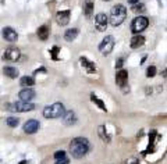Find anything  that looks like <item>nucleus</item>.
<instances>
[{
    "label": "nucleus",
    "mask_w": 167,
    "mask_h": 164,
    "mask_svg": "<svg viewBox=\"0 0 167 164\" xmlns=\"http://www.w3.org/2000/svg\"><path fill=\"white\" fill-rule=\"evenodd\" d=\"M91 149V145H89V140L86 138H74L70 143V153L74 158H81L86 155Z\"/></svg>",
    "instance_id": "1"
},
{
    "label": "nucleus",
    "mask_w": 167,
    "mask_h": 164,
    "mask_svg": "<svg viewBox=\"0 0 167 164\" xmlns=\"http://www.w3.org/2000/svg\"><path fill=\"white\" fill-rule=\"evenodd\" d=\"M125 17H127V9L123 4H116L112 7V11H110V17H109V22L113 27H119L124 22Z\"/></svg>",
    "instance_id": "2"
},
{
    "label": "nucleus",
    "mask_w": 167,
    "mask_h": 164,
    "mask_svg": "<svg viewBox=\"0 0 167 164\" xmlns=\"http://www.w3.org/2000/svg\"><path fill=\"white\" fill-rule=\"evenodd\" d=\"M64 114H66V109H64L63 103H53L43 109L45 118H59V117H63Z\"/></svg>",
    "instance_id": "3"
},
{
    "label": "nucleus",
    "mask_w": 167,
    "mask_h": 164,
    "mask_svg": "<svg viewBox=\"0 0 167 164\" xmlns=\"http://www.w3.org/2000/svg\"><path fill=\"white\" fill-rule=\"evenodd\" d=\"M148 25H149V20L146 18V17H143V15L135 17V18L132 20V22H131V32L139 35V32L145 31L146 28H148Z\"/></svg>",
    "instance_id": "4"
},
{
    "label": "nucleus",
    "mask_w": 167,
    "mask_h": 164,
    "mask_svg": "<svg viewBox=\"0 0 167 164\" xmlns=\"http://www.w3.org/2000/svg\"><path fill=\"white\" fill-rule=\"evenodd\" d=\"M113 49H114V38L112 35H106L99 45V52L103 56H107L113 52Z\"/></svg>",
    "instance_id": "5"
},
{
    "label": "nucleus",
    "mask_w": 167,
    "mask_h": 164,
    "mask_svg": "<svg viewBox=\"0 0 167 164\" xmlns=\"http://www.w3.org/2000/svg\"><path fill=\"white\" fill-rule=\"evenodd\" d=\"M7 107H10L9 110L11 111H18V113H25V111H32L35 110V104L27 103V102H15L13 104H7Z\"/></svg>",
    "instance_id": "6"
},
{
    "label": "nucleus",
    "mask_w": 167,
    "mask_h": 164,
    "mask_svg": "<svg viewBox=\"0 0 167 164\" xmlns=\"http://www.w3.org/2000/svg\"><path fill=\"white\" fill-rule=\"evenodd\" d=\"M107 24H109V18H107V15L103 14V13H99V14L95 15V27L99 32H103L106 31L107 28Z\"/></svg>",
    "instance_id": "7"
},
{
    "label": "nucleus",
    "mask_w": 167,
    "mask_h": 164,
    "mask_svg": "<svg viewBox=\"0 0 167 164\" xmlns=\"http://www.w3.org/2000/svg\"><path fill=\"white\" fill-rule=\"evenodd\" d=\"M35 96H36V93H35V91H33L32 88H24L18 93L20 100H21V102H27V103H31V100L35 99Z\"/></svg>",
    "instance_id": "8"
},
{
    "label": "nucleus",
    "mask_w": 167,
    "mask_h": 164,
    "mask_svg": "<svg viewBox=\"0 0 167 164\" xmlns=\"http://www.w3.org/2000/svg\"><path fill=\"white\" fill-rule=\"evenodd\" d=\"M39 121L38 120H35V118H31V120H28L27 122L24 124V132L25 134H35L38 129H39Z\"/></svg>",
    "instance_id": "9"
},
{
    "label": "nucleus",
    "mask_w": 167,
    "mask_h": 164,
    "mask_svg": "<svg viewBox=\"0 0 167 164\" xmlns=\"http://www.w3.org/2000/svg\"><path fill=\"white\" fill-rule=\"evenodd\" d=\"M21 57V52L17 47H7L4 50V58L9 61H17Z\"/></svg>",
    "instance_id": "10"
},
{
    "label": "nucleus",
    "mask_w": 167,
    "mask_h": 164,
    "mask_svg": "<svg viewBox=\"0 0 167 164\" xmlns=\"http://www.w3.org/2000/svg\"><path fill=\"white\" fill-rule=\"evenodd\" d=\"M116 82L121 89H124L128 85V73L125 70H120L116 75Z\"/></svg>",
    "instance_id": "11"
},
{
    "label": "nucleus",
    "mask_w": 167,
    "mask_h": 164,
    "mask_svg": "<svg viewBox=\"0 0 167 164\" xmlns=\"http://www.w3.org/2000/svg\"><path fill=\"white\" fill-rule=\"evenodd\" d=\"M70 15H71V11L70 10H64V11H59L57 15H56V20H57V24L64 27L70 22Z\"/></svg>",
    "instance_id": "12"
},
{
    "label": "nucleus",
    "mask_w": 167,
    "mask_h": 164,
    "mask_svg": "<svg viewBox=\"0 0 167 164\" xmlns=\"http://www.w3.org/2000/svg\"><path fill=\"white\" fill-rule=\"evenodd\" d=\"M79 63H81L82 68H85L86 70V73L88 74H95L96 73V65H95V63L89 61L86 57H79Z\"/></svg>",
    "instance_id": "13"
},
{
    "label": "nucleus",
    "mask_w": 167,
    "mask_h": 164,
    "mask_svg": "<svg viewBox=\"0 0 167 164\" xmlns=\"http://www.w3.org/2000/svg\"><path fill=\"white\" fill-rule=\"evenodd\" d=\"M3 36H4V39L7 40V42H15L17 40V38H18V35H17V32H15L13 28H10V27H6V28H3Z\"/></svg>",
    "instance_id": "14"
},
{
    "label": "nucleus",
    "mask_w": 167,
    "mask_h": 164,
    "mask_svg": "<svg viewBox=\"0 0 167 164\" xmlns=\"http://www.w3.org/2000/svg\"><path fill=\"white\" fill-rule=\"evenodd\" d=\"M143 43H145V38L142 35H135L131 39L130 46H131V49H139L141 46H143Z\"/></svg>",
    "instance_id": "15"
},
{
    "label": "nucleus",
    "mask_w": 167,
    "mask_h": 164,
    "mask_svg": "<svg viewBox=\"0 0 167 164\" xmlns=\"http://www.w3.org/2000/svg\"><path fill=\"white\" fill-rule=\"evenodd\" d=\"M63 120H64V124L66 125H73L77 122V117H75V114H74V111H71V110L66 111V114L63 116Z\"/></svg>",
    "instance_id": "16"
},
{
    "label": "nucleus",
    "mask_w": 167,
    "mask_h": 164,
    "mask_svg": "<svg viewBox=\"0 0 167 164\" xmlns=\"http://www.w3.org/2000/svg\"><path fill=\"white\" fill-rule=\"evenodd\" d=\"M77 36H78V29H77V28H70V29H67L66 32H64V39H66L67 42H73Z\"/></svg>",
    "instance_id": "17"
},
{
    "label": "nucleus",
    "mask_w": 167,
    "mask_h": 164,
    "mask_svg": "<svg viewBox=\"0 0 167 164\" xmlns=\"http://www.w3.org/2000/svg\"><path fill=\"white\" fill-rule=\"evenodd\" d=\"M156 136H158V132H156V129H152V131H150V134H149V145H148V149L143 152L145 155L153 150V146H155V143H156V142H155V138H156Z\"/></svg>",
    "instance_id": "18"
},
{
    "label": "nucleus",
    "mask_w": 167,
    "mask_h": 164,
    "mask_svg": "<svg viewBox=\"0 0 167 164\" xmlns=\"http://www.w3.org/2000/svg\"><path fill=\"white\" fill-rule=\"evenodd\" d=\"M92 11H93V3H92V0H85L84 2V14H85L86 18H91L92 17Z\"/></svg>",
    "instance_id": "19"
},
{
    "label": "nucleus",
    "mask_w": 167,
    "mask_h": 164,
    "mask_svg": "<svg viewBox=\"0 0 167 164\" xmlns=\"http://www.w3.org/2000/svg\"><path fill=\"white\" fill-rule=\"evenodd\" d=\"M20 85L24 86V88H31V86L35 85V79H33V76H22L21 79H20Z\"/></svg>",
    "instance_id": "20"
},
{
    "label": "nucleus",
    "mask_w": 167,
    "mask_h": 164,
    "mask_svg": "<svg viewBox=\"0 0 167 164\" xmlns=\"http://www.w3.org/2000/svg\"><path fill=\"white\" fill-rule=\"evenodd\" d=\"M38 36H39L40 40H47V38H49V28L46 27V25L39 27V29H38Z\"/></svg>",
    "instance_id": "21"
},
{
    "label": "nucleus",
    "mask_w": 167,
    "mask_h": 164,
    "mask_svg": "<svg viewBox=\"0 0 167 164\" xmlns=\"http://www.w3.org/2000/svg\"><path fill=\"white\" fill-rule=\"evenodd\" d=\"M3 73H4V75H7L9 78H17V76H18V70L15 67H4Z\"/></svg>",
    "instance_id": "22"
},
{
    "label": "nucleus",
    "mask_w": 167,
    "mask_h": 164,
    "mask_svg": "<svg viewBox=\"0 0 167 164\" xmlns=\"http://www.w3.org/2000/svg\"><path fill=\"white\" fill-rule=\"evenodd\" d=\"M91 100H92V103L96 104V106L99 107L102 111H106V106H104V103L100 100V99H99V97H97L95 93H91Z\"/></svg>",
    "instance_id": "23"
},
{
    "label": "nucleus",
    "mask_w": 167,
    "mask_h": 164,
    "mask_svg": "<svg viewBox=\"0 0 167 164\" xmlns=\"http://www.w3.org/2000/svg\"><path fill=\"white\" fill-rule=\"evenodd\" d=\"M6 124L11 128H15V127H18L20 120L15 118V117H9V118H6Z\"/></svg>",
    "instance_id": "24"
},
{
    "label": "nucleus",
    "mask_w": 167,
    "mask_h": 164,
    "mask_svg": "<svg viewBox=\"0 0 167 164\" xmlns=\"http://www.w3.org/2000/svg\"><path fill=\"white\" fill-rule=\"evenodd\" d=\"M156 73H158V70H156L155 65H149V67L146 68V76H148V78H153V76H156Z\"/></svg>",
    "instance_id": "25"
},
{
    "label": "nucleus",
    "mask_w": 167,
    "mask_h": 164,
    "mask_svg": "<svg viewBox=\"0 0 167 164\" xmlns=\"http://www.w3.org/2000/svg\"><path fill=\"white\" fill-rule=\"evenodd\" d=\"M99 135H100V138H102L103 140H106V142H109V140H110L109 135L104 134V127H103V125H100V127H99Z\"/></svg>",
    "instance_id": "26"
},
{
    "label": "nucleus",
    "mask_w": 167,
    "mask_h": 164,
    "mask_svg": "<svg viewBox=\"0 0 167 164\" xmlns=\"http://www.w3.org/2000/svg\"><path fill=\"white\" fill-rule=\"evenodd\" d=\"M131 10H132L134 13H143L145 11V6H143L142 3H138V4H135V6L131 7Z\"/></svg>",
    "instance_id": "27"
},
{
    "label": "nucleus",
    "mask_w": 167,
    "mask_h": 164,
    "mask_svg": "<svg viewBox=\"0 0 167 164\" xmlns=\"http://www.w3.org/2000/svg\"><path fill=\"white\" fill-rule=\"evenodd\" d=\"M64 157H66V152H64V150H57V152L55 153L56 160H60V158H64Z\"/></svg>",
    "instance_id": "28"
},
{
    "label": "nucleus",
    "mask_w": 167,
    "mask_h": 164,
    "mask_svg": "<svg viewBox=\"0 0 167 164\" xmlns=\"http://www.w3.org/2000/svg\"><path fill=\"white\" fill-rule=\"evenodd\" d=\"M57 52H59V47L57 46H55V47L50 50V53H52V58L53 60H57Z\"/></svg>",
    "instance_id": "29"
},
{
    "label": "nucleus",
    "mask_w": 167,
    "mask_h": 164,
    "mask_svg": "<svg viewBox=\"0 0 167 164\" xmlns=\"http://www.w3.org/2000/svg\"><path fill=\"white\" fill-rule=\"evenodd\" d=\"M123 63H124V57H120L119 60H116V68H121Z\"/></svg>",
    "instance_id": "30"
},
{
    "label": "nucleus",
    "mask_w": 167,
    "mask_h": 164,
    "mask_svg": "<svg viewBox=\"0 0 167 164\" xmlns=\"http://www.w3.org/2000/svg\"><path fill=\"white\" fill-rule=\"evenodd\" d=\"M55 164H70V160L67 157H64V158H60V160H56Z\"/></svg>",
    "instance_id": "31"
},
{
    "label": "nucleus",
    "mask_w": 167,
    "mask_h": 164,
    "mask_svg": "<svg viewBox=\"0 0 167 164\" xmlns=\"http://www.w3.org/2000/svg\"><path fill=\"white\" fill-rule=\"evenodd\" d=\"M127 164H139V161L135 160V158H132V160H128V161H127Z\"/></svg>",
    "instance_id": "32"
},
{
    "label": "nucleus",
    "mask_w": 167,
    "mask_h": 164,
    "mask_svg": "<svg viewBox=\"0 0 167 164\" xmlns=\"http://www.w3.org/2000/svg\"><path fill=\"white\" fill-rule=\"evenodd\" d=\"M128 3H130V4H132V6H135V4H138V3H139V0H128Z\"/></svg>",
    "instance_id": "33"
},
{
    "label": "nucleus",
    "mask_w": 167,
    "mask_h": 164,
    "mask_svg": "<svg viewBox=\"0 0 167 164\" xmlns=\"http://www.w3.org/2000/svg\"><path fill=\"white\" fill-rule=\"evenodd\" d=\"M39 73H46V70H45V68H39V70H35V73H33V74L36 75V74H39Z\"/></svg>",
    "instance_id": "34"
},
{
    "label": "nucleus",
    "mask_w": 167,
    "mask_h": 164,
    "mask_svg": "<svg viewBox=\"0 0 167 164\" xmlns=\"http://www.w3.org/2000/svg\"><path fill=\"white\" fill-rule=\"evenodd\" d=\"M20 164H27V161H21V163H20Z\"/></svg>",
    "instance_id": "35"
},
{
    "label": "nucleus",
    "mask_w": 167,
    "mask_h": 164,
    "mask_svg": "<svg viewBox=\"0 0 167 164\" xmlns=\"http://www.w3.org/2000/svg\"><path fill=\"white\" fill-rule=\"evenodd\" d=\"M103 2H109V0H103Z\"/></svg>",
    "instance_id": "36"
}]
</instances>
